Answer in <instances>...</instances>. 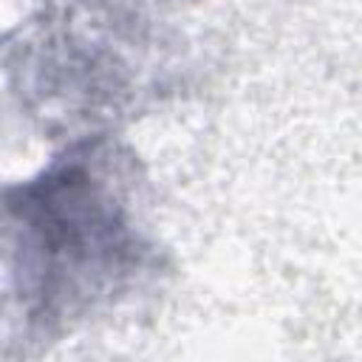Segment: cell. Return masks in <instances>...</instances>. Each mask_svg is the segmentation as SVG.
Segmentation results:
<instances>
[{"mask_svg":"<svg viewBox=\"0 0 362 362\" xmlns=\"http://www.w3.org/2000/svg\"><path fill=\"white\" fill-rule=\"evenodd\" d=\"M20 226L14 274L31 320L79 314L136 266V235L116 189L71 161L11 201Z\"/></svg>","mask_w":362,"mask_h":362,"instance_id":"1","label":"cell"}]
</instances>
